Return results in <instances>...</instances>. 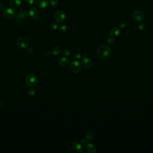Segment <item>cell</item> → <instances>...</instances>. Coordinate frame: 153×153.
Instances as JSON below:
<instances>
[{"label":"cell","instance_id":"9","mask_svg":"<svg viewBox=\"0 0 153 153\" xmlns=\"http://www.w3.org/2000/svg\"><path fill=\"white\" fill-rule=\"evenodd\" d=\"M29 14L34 19H37L39 17V12L36 8L32 7L29 9Z\"/></svg>","mask_w":153,"mask_h":153},{"label":"cell","instance_id":"4","mask_svg":"<svg viewBox=\"0 0 153 153\" xmlns=\"http://www.w3.org/2000/svg\"><path fill=\"white\" fill-rule=\"evenodd\" d=\"M17 44L22 49H27L29 45V41L24 37H20L17 39Z\"/></svg>","mask_w":153,"mask_h":153},{"label":"cell","instance_id":"1","mask_svg":"<svg viewBox=\"0 0 153 153\" xmlns=\"http://www.w3.org/2000/svg\"><path fill=\"white\" fill-rule=\"evenodd\" d=\"M111 54L110 47L106 44H103L98 48L97 55L102 59H106L109 57Z\"/></svg>","mask_w":153,"mask_h":153},{"label":"cell","instance_id":"29","mask_svg":"<svg viewBox=\"0 0 153 153\" xmlns=\"http://www.w3.org/2000/svg\"><path fill=\"white\" fill-rule=\"evenodd\" d=\"M5 103L3 100L0 99V108H1L5 106Z\"/></svg>","mask_w":153,"mask_h":153},{"label":"cell","instance_id":"24","mask_svg":"<svg viewBox=\"0 0 153 153\" xmlns=\"http://www.w3.org/2000/svg\"><path fill=\"white\" fill-rule=\"evenodd\" d=\"M59 3L58 0H50V4L52 6H56Z\"/></svg>","mask_w":153,"mask_h":153},{"label":"cell","instance_id":"7","mask_svg":"<svg viewBox=\"0 0 153 153\" xmlns=\"http://www.w3.org/2000/svg\"><path fill=\"white\" fill-rule=\"evenodd\" d=\"M133 17L137 22L142 21L144 18V15L143 12L140 11H136L133 13Z\"/></svg>","mask_w":153,"mask_h":153},{"label":"cell","instance_id":"34","mask_svg":"<svg viewBox=\"0 0 153 153\" xmlns=\"http://www.w3.org/2000/svg\"><path fill=\"white\" fill-rule=\"evenodd\" d=\"M24 0V1H27V0Z\"/></svg>","mask_w":153,"mask_h":153},{"label":"cell","instance_id":"14","mask_svg":"<svg viewBox=\"0 0 153 153\" xmlns=\"http://www.w3.org/2000/svg\"><path fill=\"white\" fill-rule=\"evenodd\" d=\"M120 31L117 27H113L110 31V35L112 37H115L119 36Z\"/></svg>","mask_w":153,"mask_h":153},{"label":"cell","instance_id":"10","mask_svg":"<svg viewBox=\"0 0 153 153\" xmlns=\"http://www.w3.org/2000/svg\"><path fill=\"white\" fill-rule=\"evenodd\" d=\"M82 66L86 68H90L92 66V62L91 60L87 57H84L81 61Z\"/></svg>","mask_w":153,"mask_h":153},{"label":"cell","instance_id":"13","mask_svg":"<svg viewBox=\"0 0 153 153\" xmlns=\"http://www.w3.org/2000/svg\"><path fill=\"white\" fill-rule=\"evenodd\" d=\"M10 5L14 9L18 8L21 4V0H10Z\"/></svg>","mask_w":153,"mask_h":153},{"label":"cell","instance_id":"17","mask_svg":"<svg viewBox=\"0 0 153 153\" xmlns=\"http://www.w3.org/2000/svg\"><path fill=\"white\" fill-rule=\"evenodd\" d=\"M95 137V134L94 131L90 130L88 131L86 134V138L88 141L91 142L93 141Z\"/></svg>","mask_w":153,"mask_h":153},{"label":"cell","instance_id":"31","mask_svg":"<svg viewBox=\"0 0 153 153\" xmlns=\"http://www.w3.org/2000/svg\"><path fill=\"white\" fill-rule=\"evenodd\" d=\"M27 50L28 52L29 53H30V54L32 53L33 52V50L32 49V48L29 46L28 47V48H27Z\"/></svg>","mask_w":153,"mask_h":153},{"label":"cell","instance_id":"8","mask_svg":"<svg viewBox=\"0 0 153 153\" xmlns=\"http://www.w3.org/2000/svg\"><path fill=\"white\" fill-rule=\"evenodd\" d=\"M36 5L39 9H45L49 6L48 0H36Z\"/></svg>","mask_w":153,"mask_h":153},{"label":"cell","instance_id":"23","mask_svg":"<svg viewBox=\"0 0 153 153\" xmlns=\"http://www.w3.org/2000/svg\"><path fill=\"white\" fill-rule=\"evenodd\" d=\"M35 93H36V90L33 88H30L28 91V93L30 96H34Z\"/></svg>","mask_w":153,"mask_h":153},{"label":"cell","instance_id":"28","mask_svg":"<svg viewBox=\"0 0 153 153\" xmlns=\"http://www.w3.org/2000/svg\"><path fill=\"white\" fill-rule=\"evenodd\" d=\"M27 1L29 6H32L34 4V0H27Z\"/></svg>","mask_w":153,"mask_h":153},{"label":"cell","instance_id":"3","mask_svg":"<svg viewBox=\"0 0 153 153\" xmlns=\"http://www.w3.org/2000/svg\"><path fill=\"white\" fill-rule=\"evenodd\" d=\"M82 68L81 65L79 62L76 60H74L70 66V70L72 73L76 74L79 72Z\"/></svg>","mask_w":153,"mask_h":153},{"label":"cell","instance_id":"12","mask_svg":"<svg viewBox=\"0 0 153 153\" xmlns=\"http://www.w3.org/2000/svg\"><path fill=\"white\" fill-rule=\"evenodd\" d=\"M72 147L74 150L77 152H81L82 151L83 147L82 145L78 142H74L72 144Z\"/></svg>","mask_w":153,"mask_h":153},{"label":"cell","instance_id":"18","mask_svg":"<svg viewBox=\"0 0 153 153\" xmlns=\"http://www.w3.org/2000/svg\"><path fill=\"white\" fill-rule=\"evenodd\" d=\"M60 47L56 46L54 48V49L52 52V54L53 55H57L59 54H60Z\"/></svg>","mask_w":153,"mask_h":153},{"label":"cell","instance_id":"11","mask_svg":"<svg viewBox=\"0 0 153 153\" xmlns=\"http://www.w3.org/2000/svg\"><path fill=\"white\" fill-rule=\"evenodd\" d=\"M59 65L61 67L66 68L68 67L69 65V61L68 58L66 57H62L59 61Z\"/></svg>","mask_w":153,"mask_h":153},{"label":"cell","instance_id":"16","mask_svg":"<svg viewBox=\"0 0 153 153\" xmlns=\"http://www.w3.org/2000/svg\"><path fill=\"white\" fill-rule=\"evenodd\" d=\"M28 14L26 11H20L18 14V17L20 19H26L28 18Z\"/></svg>","mask_w":153,"mask_h":153},{"label":"cell","instance_id":"6","mask_svg":"<svg viewBox=\"0 0 153 153\" xmlns=\"http://www.w3.org/2000/svg\"><path fill=\"white\" fill-rule=\"evenodd\" d=\"M25 82L26 85L29 86H32L34 85L36 82V76L33 74L28 75L26 78Z\"/></svg>","mask_w":153,"mask_h":153},{"label":"cell","instance_id":"22","mask_svg":"<svg viewBox=\"0 0 153 153\" xmlns=\"http://www.w3.org/2000/svg\"><path fill=\"white\" fill-rule=\"evenodd\" d=\"M127 25V22L125 21H121L119 23V27L120 28H124L126 27Z\"/></svg>","mask_w":153,"mask_h":153},{"label":"cell","instance_id":"33","mask_svg":"<svg viewBox=\"0 0 153 153\" xmlns=\"http://www.w3.org/2000/svg\"><path fill=\"white\" fill-rule=\"evenodd\" d=\"M4 9V6L3 5V4L0 2V12L3 11Z\"/></svg>","mask_w":153,"mask_h":153},{"label":"cell","instance_id":"25","mask_svg":"<svg viewBox=\"0 0 153 153\" xmlns=\"http://www.w3.org/2000/svg\"><path fill=\"white\" fill-rule=\"evenodd\" d=\"M58 27V25L57 22H54L51 25V28L53 30H57Z\"/></svg>","mask_w":153,"mask_h":153},{"label":"cell","instance_id":"15","mask_svg":"<svg viewBox=\"0 0 153 153\" xmlns=\"http://www.w3.org/2000/svg\"><path fill=\"white\" fill-rule=\"evenodd\" d=\"M86 150L88 153H95L96 152V149L95 145L92 144H89L86 146Z\"/></svg>","mask_w":153,"mask_h":153},{"label":"cell","instance_id":"20","mask_svg":"<svg viewBox=\"0 0 153 153\" xmlns=\"http://www.w3.org/2000/svg\"><path fill=\"white\" fill-rule=\"evenodd\" d=\"M63 54L66 57H69L71 55V52L70 49H65L63 50Z\"/></svg>","mask_w":153,"mask_h":153},{"label":"cell","instance_id":"19","mask_svg":"<svg viewBox=\"0 0 153 153\" xmlns=\"http://www.w3.org/2000/svg\"><path fill=\"white\" fill-rule=\"evenodd\" d=\"M59 30L60 31V32L63 33H65L67 32V27L66 26L65 24H61L59 26Z\"/></svg>","mask_w":153,"mask_h":153},{"label":"cell","instance_id":"32","mask_svg":"<svg viewBox=\"0 0 153 153\" xmlns=\"http://www.w3.org/2000/svg\"><path fill=\"white\" fill-rule=\"evenodd\" d=\"M81 142H82V143L83 145H87V141L86 140V139H82L81 140Z\"/></svg>","mask_w":153,"mask_h":153},{"label":"cell","instance_id":"21","mask_svg":"<svg viewBox=\"0 0 153 153\" xmlns=\"http://www.w3.org/2000/svg\"><path fill=\"white\" fill-rule=\"evenodd\" d=\"M82 57V55L81 54H80L79 53H76L74 55L73 58L74 60H79L81 59Z\"/></svg>","mask_w":153,"mask_h":153},{"label":"cell","instance_id":"5","mask_svg":"<svg viewBox=\"0 0 153 153\" xmlns=\"http://www.w3.org/2000/svg\"><path fill=\"white\" fill-rule=\"evenodd\" d=\"M54 19L58 23H62L66 20V14L61 11H57L54 14Z\"/></svg>","mask_w":153,"mask_h":153},{"label":"cell","instance_id":"27","mask_svg":"<svg viewBox=\"0 0 153 153\" xmlns=\"http://www.w3.org/2000/svg\"><path fill=\"white\" fill-rule=\"evenodd\" d=\"M114 40L112 37H109L107 39V42L110 45H112L114 43Z\"/></svg>","mask_w":153,"mask_h":153},{"label":"cell","instance_id":"2","mask_svg":"<svg viewBox=\"0 0 153 153\" xmlns=\"http://www.w3.org/2000/svg\"><path fill=\"white\" fill-rule=\"evenodd\" d=\"M3 15L7 19H12L16 16V12L13 9L6 8L3 11Z\"/></svg>","mask_w":153,"mask_h":153},{"label":"cell","instance_id":"26","mask_svg":"<svg viewBox=\"0 0 153 153\" xmlns=\"http://www.w3.org/2000/svg\"><path fill=\"white\" fill-rule=\"evenodd\" d=\"M145 25L143 22H140L138 25V28L140 30H143L145 29Z\"/></svg>","mask_w":153,"mask_h":153},{"label":"cell","instance_id":"30","mask_svg":"<svg viewBox=\"0 0 153 153\" xmlns=\"http://www.w3.org/2000/svg\"><path fill=\"white\" fill-rule=\"evenodd\" d=\"M51 55V53L49 51H45L44 53V57H49Z\"/></svg>","mask_w":153,"mask_h":153},{"label":"cell","instance_id":"35","mask_svg":"<svg viewBox=\"0 0 153 153\" xmlns=\"http://www.w3.org/2000/svg\"></svg>","mask_w":153,"mask_h":153}]
</instances>
